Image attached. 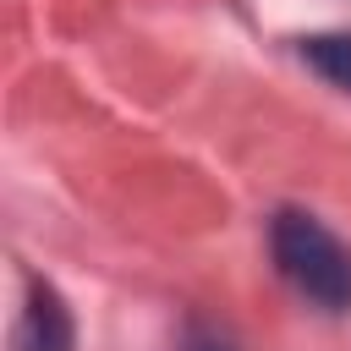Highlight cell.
I'll return each mask as SVG.
<instances>
[{
	"mask_svg": "<svg viewBox=\"0 0 351 351\" xmlns=\"http://www.w3.org/2000/svg\"><path fill=\"white\" fill-rule=\"evenodd\" d=\"M186 351H236L230 340H219L214 329H203V324H192V335H186Z\"/></svg>",
	"mask_w": 351,
	"mask_h": 351,
	"instance_id": "cell-4",
	"label": "cell"
},
{
	"mask_svg": "<svg viewBox=\"0 0 351 351\" xmlns=\"http://www.w3.org/2000/svg\"><path fill=\"white\" fill-rule=\"evenodd\" d=\"M302 60L324 82L351 88V33H313V38H302Z\"/></svg>",
	"mask_w": 351,
	"mask_h": 351,
	"instance_id": "cell-3",
	"label": "cell"
},
{
	"mask_svg": "<svg viewBox=\"0 0 351 351\" xmlns=\"http://www.w3.org/2000/svg\"><path fill=\"white\" fill-rule=\"evenodd\" d=\"M11 351H71V313L49 280H27V302L11 324Z\"/></svg>",
	"mask_w": 351,
	"mask_h": 351,
	"instance_id": "cell-2",
	"label": "cell"
},
{
	"mask_svg": "<svg viewBox=\"0 0 351 351\" xmlns=\"http://www.w3.org/2000/svg\"><path fill=\"white\" fill-rule=\"evenodd\" d=\"M269 252L296 296H307L324 313L351 307V247L324 219H313L302 208H280L269 219Z\"/></svg>",
	"mask_w": 351,
	"mask_h": 351,
	"instance_id": "cell-1",
	"label": "cell"
}]
</instances>
